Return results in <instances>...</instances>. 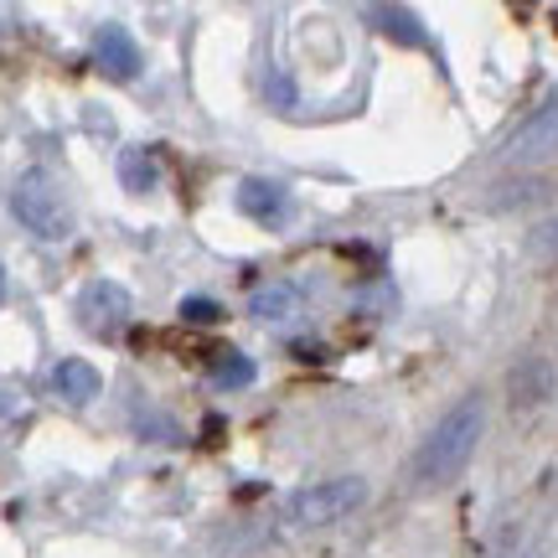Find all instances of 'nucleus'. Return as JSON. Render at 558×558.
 Wrapping results in <instances>:
<instances>
[{"mask_svg":"<svg viewBox=\"0 0 558 558\" xmlns=\"http://www.w3.org/2000/svg\"><path fill=\"white\" fill-rule=\"evenodd\" d=\"M481 435H486V399L481 393H465L456 409H445L429 435L418 439V450L409 456V486L414 492H439L471 465Z\"/></svg>","mask_w":558,"mask_h":558,"instance_id":"obj_1","label":"nucleus"},{"mask_svg":"<svg viewBox=\"0 0 558 558\" xmlns=\"http://www.w3.org/2000/svg\"><path fill=\"white\" fill-rule=\"evenodd\" d=\"M11 213H16L21 228L41 243H68L78 233L73 207H68V197L58 192V181L47 177V171H26V177L11 186Z\"/></svg>","mask_w":558,"mask_h":558,"instance_id":"obj_2","label":"nucleus"},{"mask_svg":"<svg viewBox=\"0 0 558 558\" xmlns=\"http://www.w3.org/2000/svg\"><path fill=\"white\" fill-rule=\"evenodd\" d=\"M362 501H367V481L362 476H331V481H316L290 497V522L295 527H331V522L352 518Z\"/></svg>","mask_w":558,"mask_h":558,"instance_id":"obj_3","label":"nucleus"},{"mask_svg":"<svg viewBox=\"0 0 558 558\" xmlns=\"http://www.w3.org/2000/svg\"><path fill=\"white\" fill-rule=\"evenodd\" d=\"M130 316H135V300H130V290L114 284V279H88L78 290L83 331H94V337H120L124 326H130Z\"/></svg>","mask_w":558,"mask_h":558,"instance_id":"obj_4","label":"nucleus"},{"mask_svg":"<svg viewBox=\"0 0 558 558\" xmlns=\"http://www.w3.org/2000/svg\"><path fill=\"white\" fill-rule=\"evenodd\" d=\"M558 156V99H548L543 109H533L518 124V135L507 140V160L512 166H538V160Z\"/></svg>","mask_w":558,"mask_h":558,"instance_id":"obj_5","label":"nucleus"},{"mask_svg":"<svg viewBox=\"0 0 558 558\" xmlns=\"http://www.w3.org/2000/svg\"><path fill=\"white\" fill-rule=\"evenodd\" d=\"M233 207H239L243 218L264 222V228H279V222H290V213H295L290 186H279L269 177H243L239 192H233Z\"/></svg>","mask_w":558,"mask_h":558,"instance_id":"obj_6","label":"nucleus"},{"mask_svg":"<svg viewBox=\"0 0 558 558\" xmlns=\"http://www.w3.org/2000/svg\"><path fill=\"white\" fill-rule=\"evenodd\" d=\"M94 68H99L104 78H114V83H135L140 78V68H145V58H140V47L135 37L124 32V26H99L94 32Z\"/></svg>","mask_w":558,"mask_h":558,"instance_id":"obj_7","label":"nucleus"},{"mask_svg":"<svg viewBox=\"0 0 558 558\" xmlns=\"http://www.w3.org/2000/svg\"><path fill=\"white\" fill-rule=\"evenodd\" d=\"M507 399L518 403V409H533V403L554 399V367H548V357H522L507 373Z\"/></svg>","mask_w":558,"mask_h":558,"instance_id":"obj_8","label":"nucleus"},{"mask_svg":"<svg viewBox=\"0 0 558 558\" xmlns=\"http://www.w3.org/2000/svg\"><path fill=\"white\" fill-rule=\"evenodd\" d=\"M52 388H58L68 403H94L104 393V378L88 357H62L58 367H52Z\"/></svg>","mask_w":558,"mask_h":558,"instance_id":"obj_9","label":"nucleus"},{"mask_svg":"<svg viewBox=\"0 0 558 558\" xmlns=\"http://www.w3.org/2000/svg\"><path fill=\"white\" fill-rule=\"evenodd\" d=\"M295 305H300V295H295V284H259L254 295H248V316L254 320H290L295 316Z\"/></svg>","mask_w":558,"mask_h":558,"instance_id":"obj_10","label":"nucleus"},{"mask_svg":"<svg viewBox=\"0 0 558 558\" xmlns=\"http://www.w3.org/2000/svg\"><path fill=\"white\" fill-rule=\"evenodd\" d=\"M367 21H378V32H388L403 47H424V26H418L414 11H399V5H373Z\"/></svg>","mask_w":558,"mask_h":558,"instance_id":"obj_11","label":"nucleus"},{"mask_svg":"<svg viewBox=\"0 0 558 558\" xmlns=\"http://www.w3.org/2000/svg\"><path fill=\"white\" fill-rule=\"evenodd\" d=\"M120 177H124L130 192H140V197L156 192V166H150V156H145V145H130V150L120 156Z\"/></svg>","mask_w":558,"mask_h":558,"instance_id":"obj_12","label":"nucleus"},{"mask_svg":"<svg viewBox=\"0 0 558 558\" xmlns=\"http://www.w3.org/2000/svg\"><path fill=\"white\" fill-rule=\"evenodd\" d=\"M213 383H218V388H243V383H254V362L243 357V352H218Z\"/></svg>","mask_w":558,"mask_h":558,"instance_id":"obj_13","label":"nucleus"},{"mask_svg":"<svg viewBox=\"0 0 558 558\" xmlns=\"http://www.w3.org/2000/svg\"><path fill=\"white\" fill-rule=\"evenodd\" d=\"M181 320H192V326H218L222 320V305L207 295H186L181 300Z\"/></svg>","mask_w":558,"mask_h":558,"instance_id":"obj_14","label":"nucleus"},{"mask_svg":"<svg viewBox=\"0 0 558 558\" xmlns=\"http://www.w3.org/2000/svg\"><path fill=\"white\" fill-rule=\"evenodd\" d=\"M527 248H533V259L558 264V218H548L543 228H533V239H527Z\"/></svg>","mask_w":558,"mask_h":558,"instance_id":"obj_15","label":"nucleus"},{"mask_svg":"<svg viewBox=\"0 0 558 558\" xmlns=\"http://www.w3.org/2000/svg\"><path fill=\"white\" fill-rule=\"evenodd\" d=\"M0 300H5V269H0Z\"/></svg>","mask_w":558,"mask_h":558,"instance_id":"obj_16","label":"nucleus"}]
</instances>
